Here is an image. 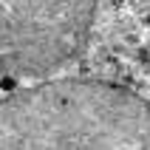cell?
I'll use <instances>...</instances> for the list:
<instances>
[{
  "mask_svg": "<svg viewBox=\"0 0 150 150\" xmlns=\"http://www.w3.org/2000/svg\"><path fill=\"white\" fill-rule=\"evenodd\" d=\"M0 150H150V105L96 79H59L0 99Z\"/></svg>",
  "mask_w": 150,
  "mask_h": 150,
  "instance_id": "cell-1",
  "label": "cell"
},
{
  "mask_svg": "<svg viewBox=\"0 0 150 150\" xmlns=\"http://www.w3.org/2000/svg\"><path fill=\"white\" fill-rule=\"evenodd\" d=\"M88 0H0V74L42 76L82 45Z\"/></svg>",
  "mask_w": 150,
  "mask_h": 150,
  "instance_id": "cell-2",
  "label": "cell"
},
{
  "mask_svg": "<svg viewBox=\"0 0 150 150\" xmlns=\"http://www.w3.org/2000/svg\"><path fill=\"white\" fill-rule=\"evenodd\" d=\"M17 88H20V79H17V76H11V74H0V91L6 93H14Z\"/></svg>",
  "mask_w": 150,
  "mask_h": 150,
  "instance_id": "cell-3",
  "label": "cell"
}]
</instances>
